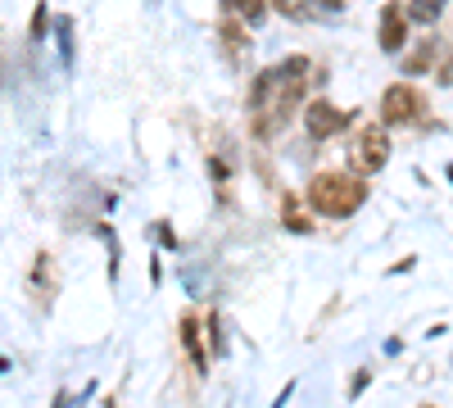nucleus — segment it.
Returning <instances> with one entry per match:
<instances>
[{
    "label": "nucleus",
    "mask_w": 453,
    "mask_h": 408,
    "mask_svg": "<svg viewBox=\"0 0 453 408\" xmlns=\"http://www.w3.org/2000/svg\"><path fill=\"white\" fill-rule=\"evenodd\" d=\"M226 10H236L245 23H263V14H268V0H222Z\"/></svg>",
    "instance_id": "9"
},
{
    "label": "nucleus",
    "mask_w": 453,
    "mask_h": 408,
    "mask_svg": "<svg viewBox=\"0 0 453 408\" xmlns=\"http://www.w3.org/2000/svg\"><path fill=\"white\" fill-rule=\"evenodd\" d=\"M42 32H46V5L36 10V19H32V36H42Z\"/></svg>",
    "instance_id": "14"
},
{
    "label": "nucleus",
    "mask_w": 453,
    "mask_h": 408,
    "mask_svg": "<svg viewBox=\"0 0 453 408\" xmlns=\"http://www.w3.org/2000/svg\"><path fill=\"white\" fill-rule=\"evenodd\" d=\"M435 50H440V42H422V50H418V55H408L403 68H408V73H426L431 59H435Z\"/></svg>",
    "instance_id": "12"
},
{
    "label": "nucleus",
    "mask_w": 453,
    "mask_h": 408,
    "mask_svg": "<svg viewBox=\"0 0 453 408\" xmlns=\"http://www.w3.org/2000/svg\"><path fill=\"white\" fill-rule=\"evenodd\" d=\"M181 345H186V354H191V363L204 373V363H209V354H204V345H200V336H196V318L186 313L181 318Z\"/></svg>",
    "instance_id": "7"
},
{
    "label": "nucleus",
    "mask_w": 453,
    "mask_h": 408,
    "mask_svg": "<svg viewBox=\"0 0 453 408\" xmlns=\"http://www.w3.org/2000/svg\"><path fill=\"white\" fill-rule=\"evenodd\" d=\"M408 42V10L403 5H386L381 10V50H403Z\"/></svg>",
    "instance_id": "6"
},
{
    "label": "nucleus",
    "mask_w": 453,
    "mask_h": 408,
    "mask_svg": "<svg viewBox=\"0 0 453 408\" xmlns=\"http://www.w3.org/2000/svg\"><path fill=\"white\" fill-rule=\"evenodd\" d=\"M422 109H426L422 91H412L408 82H395V87L381 96V119H386V123H412Z\"/></svg>",
    "instance_id": "3"
},
{
    "label": "nucleus",
    "mask_w": 453,
    "mask_h": 408,
    "mask_svg": "<svg viewBox=\"0 0 453 408\" xmlns=\"http://www.w3.org/2000/svg\"><path fill=\"white\" fill-rule=\"evenodd\" d=\"M318 5H331V10H335V5H340V0H318Z\"/></svg>",
    "instance_id": "15"
},
{
    "label": "nucleus",
    "mask_w": 453,
    "mask_h": 408,
    "mask_svg": "<svg viewBox=\"0 0 453 408\" xmlns=\"http://www.w3.org/2000/svg\"><path fill=\"white\" fill-rule=\"evenodd\" d=\"M222 42H226V50L245 55V50H250V32H245V27H236L232 19H226V23H222Z\"/></svg>",
    "instance_id": "11"
},
{
    "label": "nucleus",
    "mask_w": 453,
    "mask_h": 408,
    "mask_svg": "<svg viewBox=\"0 0 453 408\" xmlns=\"http://www.w3.org/2000/svg\"><path fill=\"white\" fill-rule=\"evenodd\" d=\"M281 222H286L290 232H309V227H313L309 213L299 209V196H286V200H281Z\"/></svg>",
    "instance_id": "8"
},
{
    "label": "nucleus",
    "mask_w": 453,
    "mask_h": 408,
    "mask_svg": "<svg viewBox=\"0 0 453 408\" xmlns=\"http://www.w3.org/2000/svg\"><path fill=\"white\" fill-rule=\"evenodd\" d=\"M304 196H309V204H313L318 213H326V218H349V213H358L363 200H367V181L354 177V173H318V177L309 181Z\"/></svg>",
    "instance_id": "2"
},
{
    "label": "nucleus",
    "mask_w": 453,
    "mask_h": 408,
    "mask_svg": "<svg viewBox=\"0 0 453 408\" xmlns=\"http://www.w3.org/2000/svg\"><path fill=\"white\" fill-rule=\"evenodd\" d=\"M444 14V0H408V19L418 23H435Z\"/></svg>",
    "instance_id": "10"
},
{
    "label": "nucleus",
    "mask_w": 453,
    "mask_h": 408,
    "mask_svg": "<svg viewBox=\"0 0 453 408\" xmlns=\"http://www.w3.org/2000/svg\"><path fill=\"white\" fill-rule=\"evenodd\" d=\"M386 159H390V136L381 132V123L363 127V136H358V150H354L358 173H381V168H386Z\"/></svg>",
    "instance_id": "4"
},
{
    "label": "nucleus",
    "mask_w": 453,
    "mask_h": 408,
    "mask_svg": "<svg viewBox=\"0 0 453 408\" xmlns=\"http://www.w3.org/2000/svg\"><path fill=\"white\" fill-rule=\"evenodd\" d=\"M286 19H304V0H273Z\"/></svg>",
    "instance_id": "13"
},
{
    "label": "nucleus",
    "mask_w": 453,
    "mask_h": 408,
    "mask_svg": "<svg viewBox=\"0 0 453 408\" xmlns=\"http://www.w3.org/2000/svg\"><path fill=\"white\" fill-rule=\"evenodd\" d=\"M309 91V59L304 55H290L277 68H263L254 78V96H250V114H254V136L268 141L277 136L304 104Z\"/></svg>",
    "instance_id": "1"
},
{
    "label": "nucleus",
    "mask_w": 453,
    "mask_h": 408,
    "mask_svg": "<svg viewBox=\"0 0 453 408\" xmlns=\"http://www.w3.org/2000/svg\"><path fill=\"white\" fill-rule=\"evenodd\" d=\"M304 127H309L313 141H326V136H335V132L349 127V114H340V109L326 104V100H313V104L304 109Z\"/></svg>",
    "instance_id": "5"
}]
</instances>
